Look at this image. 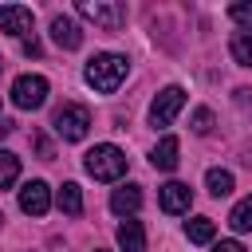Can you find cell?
<instances>
[{"label":"cell","mask_w":252,"mask_h":252,"mask_svg":"<svg viewBox=\"0 0 252 252\" xmlns=\"http://www.w3.org/2000/svg\"><path fill=\"white\" fill-rule=\"evenodd\" d=\"M126 71H130V63H126V55H114V51H98V55H91L87 59V83L98 91V94H114L118 87H122V79H126Z\"/></svg>","instance_id":"cell-1"},{"label":"cell","mask_w":252,"mask_h":252,"mask_svg":"<svg viewBox=\"0 0 252 252\" xmlns=\"http://www.w3.org/2000/svg\"><path fill=\"white\" fill-rule=\"evenodd\" d=\"M83 165H87V173H91L94 181H118V177L126 173V154H122L118 146L102 142V146H94V150L83 154Z\"/></svg>","instance_id":"cell-2"},{"label":"cell","mask_w":252,"mask_h":252,"mask_svg":"<svg viewBox=\"0 0 252 252\" xmlns=\"http://www.w3.org/2000/svg\"><path fill=\"white\" fill-rule=\"evenodd\" d=\"M51 126H55V134H59L63 142H83L87 130H91V110H87L83 102H63V106L55 110Z\"/></svg>","instance_id":"cell-3"},{"label":"cell","mask_w":252,"mask_h":252,"mask_svg":"<svg viewBox=\"0 0 252 252\" xmlns=\"http://www.w3.org/2000/svg\"><path fill=\"white\" fill-rule=\"evenodd\" d=\"M75 12L91 24H98L102 32H118L126 24V4H118V0H79Z\"/></svg>","instance_id":"cell-4"},{"label":"cell","mask_w":252,"mask_h":252,"mask_svg":"<svg viewBox=\"0 0 252 252\" xmlns=\"http://www.w3.org/2000/svg\"><path fill=\"white\" fill-rule=\"evenodd\" d=\"M12 102L20 110H39L47 102V79L43 75H20L12 83Z\"/></svg>","instance_id":"cell-5"},{"label":"cell","mask_w":252,"mask_h":252,"mask_svg":"<svg viewBox=\"0 0 252 252\" xmlns=\"http://www.w3.org/2000/svg\"><path fill=\"white\" fill-rule=\"evenodd\" d=\"M185 106V91L181 87H165L154 102H150V126H173V118Z\"/></svg>","instance_id":"cell-6"},{"label":"cell","mask_w":252,"mask_h":252,"mask_svg":"<svg viewBox=\"0 0 252 252\" xmlns=\"http://www.w3.org/2000/svg\"><path fill=\"white\" fill-rule=\"evenodd\" d=\"M158 201H161V213L181 217V213H189V205H193V189H189L185 181H165V185L158 189Z\"/></svg>","instance_id":"cell-7"},{"label":"cell","mask_w":252,"mask_h":252,"mask_svg":"<svg viewBox=\"0 0 252 252\" xmlns=\"http://www.w3.org/2000/svg\"><path fill=\"white\" fill-rule=\"evenodd\" d=\"M0 32L28 39V32H32V8H24V4H0Z\"/></svg>","instance_id":"cell-8"},{"label":"cell","mask_w":252,"mask_h":252,"mask_svg":"<svg viewBox=\"0 0 252 252\" xmlns=\"http://www.w3.org/2000/svg\"><path fill=\"white\" fill-rule=\"evenodd\" d=\"M20 209H24L28 217H43V213L51 209V193H47V185H43V181H28V185L20 189Z\"/></svg>","instance_id":"cell-9"},{"label":"cell","mask_w":252,"mask_h":252,"mask_svg":"<svg viewBox=\"0 0 252 252\" xmlns=\"http://www.w3.org/2000/svg\"><path fill=\"white\" fill-rule=\"evenodd\" d=\"M51 39H55L63 51H75V47L83 43V32H79V24H75L71 16H55V20H51Z\"/></svg>","instance_id":"cell-10"},{"label":"cell","mask_w":252,"mask_h":252,"mask_svg":"<svg viewBox=\"0 0 252 252\" xmlns=\"http://www.w3.org/2000/svg\"><path fill=\"white\" fill-rule=\"evenodd\" d=\"M118 248L122 252H146V228H142V220L126 217L118 224Z\"/></svg>","instance_id":"cell-11"},{"label":"cell","mask_w":252,"mask_h":252,"mask_svg":"<svg viewBox=\"0 0 252 252\" xmlns=\"http://www.w3.org/2000/svg\"><path fill=\"white\" fill-rule=\"evenodd\" d=\"M177 154H181V142L173 138V134H165L158 146H154V154H150V161H154V169H177Z\"/></svg>","instance_id":"cell-12"},{"label":"cell","mask_w":252,"mask_h":252,"mask_svg":"<svg viewBox=\"0 0 252 252\" xmlns=\"http://www.w3.org/2000/svg\"><path fill=\"white\" fill-rule=\"evenodd\" d=\"M110 209H114L118 217H134V213L142 209V189H138V185L114 189V193H110Z\"/></svg>","instance_id":"cell-13"},{"label":"cell","mask_w":252,"mask_h":252,"mask_svg":"<svg viewBox=\"0 0 252 252\" xmlns=\"http://www.w3.org/2000/svg\"><path fill=\"white\" fill-rule=\"evenodd\" d=\"M55 201H59V209H63L67 217H79V213H83V189H79L75 181H63V189H59Z\"/></svg>","instance_id":"cell-14"},{"label":"cell","mask_w":252,"mask_h":252,"mask_svg":"<svg viewBox=\"0 0 252 252\" xmlns=\"http://www.w3.org/2000/svg\"><path fill=\"white\" fill-rule=\"evenodd\" d=\"M213 232H217L213 217H193V220L185 224V236H189L193 244H209V240H213Z\"/></svg>","instance_id":"cell-15"},{"label":"cell","mask_w":252,"mask_h":252,"mask_svg":"<svg viewBox=\"0 0 252 252\" xmlns=\"http://www.w3.org/2000/svg\"><path fill=\"white\" fill-rule=\"evenodd\" d=\"M205 185H209V193H213V197H228L236 181H232V173H228V169H209V173H205Z\"/></svg>","instance_id":"cell-16"},{"label":"cell","mask_w":252,"mask_h":252,"mask_svg":"<svg viewBox=\"0 0 252 252\" xmlns=\"http://www.w3.org/2000/svg\"><path fill=\"white\" fill-rule=\"evenodd\" d=\"M20 177V158L12 150H0V189H12Z\"/></svg>","instance_id":"cell-17"},{"label":"cell","mask_w":252,"mask_h":252,"mask_svg":"<svg viewBox=\"0 0 252 252\" xmlns=\"http://www.w3.org/2000/svg\"><path fill=\"white\" fill-rule=\"evenodd\" d=\"M228 51H232V59L240 67H252V32H236L232 43H228Z\"/></svg>","instance_id":"cell-18"},{"label":"cell","mask_w":252,"mask_h":252,"mask_svg":"<svg viewBox=\"0 0 252 252\" xmlns=\"http://www.w3.org/2000/svg\"><path fill=\"white\" fill-rule=\"evenodd\" d=\"M228 224H232L236 232H252V197H244V201L228 213Z\"/></svg>","instance_id":"cell-19"},{"label":"cell","mask_w":252,"mask_h":252,"mask_svg":"<svg viewBox=\"0 0 252 252\" xmlns=\"http://www.w3.org/2000/svg\"><path fill=\"white\" fill-rule=\"evenodd\" d=\"M209 126H213V110L201 106V110L193 114V134H209Z\"/></svg>","instance_id":"cell-20"},{"label":"cell","mask_w":252,"mask_h":252,"mask_svg":"<svg viewBox=\"0 0 252 252\" xmlns=\"http://www.w3.org/2000/svg\"><path fill=\"white\" fill-rule=\"evenodd\" d=\"M228 20L248 24V32H252V4H232V8H228Z\"/></svg>","instance_id":"cell-21"},{"label":"cell","mask_w":252,"mask_h":252,"mask_svg":"<svg viewBox=\"0 0 252 252\" xmlns=\"http://www.w3.org/2000/svg\"><path fill=\"white\" fill-rule=\"evenodd\" d=\"M213 252H244V244H236V240H220V244H213Z\"/></svg>","instance_id":"cell-22"},{"label":"cell","mask_w":252,"mask_h":252,"mask_svg":"<svg viewBox=\"0 0 252 252\" xmlns=\"http://www.w3.org/2000/svg\"><path fill=\"white\" fill-rule=\"evenodd\" d=\"M39 51H43V47L35 43V35H32V39H24V55H39Z\"/></svg>","instance_id":"cell-23"},{"label":"cell","mask_w":252,"mask_h":252,"mask_svg":"<svg viewBox=\"0 0 252 252\" xmlns=\"http://www.w3.org/2000/svg\"><path fill=\"white\" fill-rule=\"evenodd\" d=\"M12 130H16V122L12 118H0V134H12Z\"/></svg>","instance_id":"cell-24"},{"label":"cell","mask_w":252,"mask_h":252,"mask_svg":"<svg viewBox=\"0 0 252 252\" xmlns=\"http://www.w3.org/2000/svg\"><path fill=\"white\" fill-rule=\"evenodd\" d=\"M0 224H4V213H0Z\"/></svg>","instance_id":"cell-25"},{"label":"cell","mask_w":252,"mask_h":252,"mask_svg":"<svg viewBox=\"0 0 252 252\" xmlns=\"http://www.w3.org/2000/svg\"><path fill=\"white\" fill-rule=\"evenodd\" d=\"M0 71H4V59H0Z\"/></svg>","instance_id":"cell-26"},{"label":"cell","mask_w":252,"mask_h":252,"mask_svg":"<svg viewBox=\"0 0 252 252\" xmlns=\"http://www.w3.org/2000/svg\"><path fill=\"white\" fill-rule=\"evenodd\" d=\"M94 252H102V248H94Z\"/></svg>","instance_id":"cell-27"}]
</instances>
